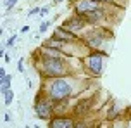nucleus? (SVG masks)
<instances>
[{
  "label": "nucleus",
  "mask_w": 131,
  "mask_h": 128,
  "mask_svg": "<svg viewBox=\"0 0 131 128\" xmlns=\"http://www.w3.org/2000/svg\"><path fill=\"white\" fill-rule=\"evenodd\" d=\"M72 94V85L69 81L62 78V76H57V78H52L50 85L47 88V95L48 99L53 102H62L66 99H69Z\"/></svg>",
  "instance_id": "1"
},
{
  "label": "nucleus",
  "mask_w": 131,
  "mask_h": 128,
  "mask_svg": "<svg viewBox=\"0 0 131 128\" xmlns=\"http://www.w3.org/2000/svg\"><path fill=\"white\" fill-rule=\"evenodd\" d=\"M40 67H41V73L45 74L47 78H57V76H64L67 73L66 62L64 59H60V55L59 57L43 55V59L40 61Z\"/></svg>",
  "instance_id": "2"
},
{
  "label": "nucleus",
  "mask_w": 131,
  "mask_h": 128,
  "mask_svg": "<svg viewBox=\"0 0 131 128\" xmlns=\"http://www.w3.org/2000/svg\"><path fill=\"white\" fill-rule=\"evenodd\" d=\"M35 113L40 120H52L53 114V101L50 99H41V94L36 95L35 99Z\"/></svg>",
  "instance_id": "3"
},
{
  "label": "nucleus",
  "mask_w": 131,
  "mask_h": 128,
  "mask_svg": "<svg viewBox=\"0 0 131 128\" xmlns=\"http://www.w3.org/2000/svg\"><path fill=\"white\" fill-rule=\"evenodd\" d=\"M104 59H105V54H100V52H92L90 55H86L85 57V67L90 71L92 74L98 76V74L104 71Z\"/></svg>",
  "instance_id": "4"
},
{
  "label": "nucleus",
  "mask_w": 131,
  "mask_h": 128,
  "mask_svg": "<svg viewBox=\"0 0 131 128\" xmlns=\"http://www.w3.org/2000/svg\"><path fill=\"white\" fill-rule=\"evenodd\" d=\"M98 9H102L100 7V0H78L74 4V11L79 16H83L86 12H92V11H98Z\"/></svg>",
  "instance_id": "5"
},
{
  "label": "nucleus",
  "mask_w": 131,
  "mask_h": 128,
  "mask_svg": "<svg viewBox=\"0 0 131 128\" xmlns=\"http://www.w3.org/2000/svg\"><path fill=\"white\" fill-rule=\"evenodd\" d=\"M86 23H88V21L85 19V16L76 14V16L69 17L67 21H64V23H62V26H64L66 29H69V31H79V29H83V28L86 26Z\"/></svg>",
  "instance_id": "6"
},
{
  "label": "nucleus",
  "mask_w": 131,
  "mask_h": 128,
  "mask_svg": "<svg viewBox=\"0 0 131 128\" xmlns=\"http://www.w3.org/2000/svg\"><path fill=\"white\" fill-rule=\"evenodd\" d=\"M50 128H74L76 123L72 118H66V116H57V118H52L50 123H48Z\"/></svg>",
  "instance_id": "7"
},
{
  "label": "nucleus",
  "mask_w": 131,
  "mask_h": 128,
  "mask_svg": "<svg viewBox=\"0 0 131 128\" xmlns=\"http://www.w3.org/2000/svg\"><path fill=\"white\" fill-rule=\"evenodd\" d=\"M53 36L55 38H59V40L62 42H76L79 40V36L78 35H74V31H69V29H66L64 26H59V28H55V31H53Z\"/></svg>",
  "instance_id": "8"
},
{
  "label": "nucleus",
  "mask_w": 131,
  "mask_h": 128,
  "mask_svg": "<svg viewBox=\"0 0 131 128\" xmlns=\"http://www.w3.org/2000/svg\"><path fill=\"white\" fill-rule=\"evenodd\" d=\"M66 45V42L59 40V38H55V36H52V38H48V40L43 42V45L41 47H48V48H55V50H62V47Z\"/></svg>",
  "instance_id": "9"
},
{
  "label": "nucleus",
  "mask_w": 131,
  "mask_h": 128,
  "mask_svg": "<svg viewBox=\"0 0 131 128\" xmlns=\"http://www.w3.org/2000/svg\"><path fill=\"white\" fill-rule=\"evenodd\" d=\"M83 16H85V19L88 21V23H93V24H95V23H100L102 17H104L100 9H98V11H92V12H86V14H83Z\"/></svg>",
  "instance_id": "10"
},
{
  "label": "nucleus",
  "mask_w": 131,
  "mask_h": 128,
  "mask_svg": "<svg viewBox=\"0 0 131 128\" xmlns=\"http://www.w3.org/2000/svg\"><path fill=\"white\" fill-rule=\"evenodd\" d=\"M10 80H12V78H10L9 74H5V76L0 78V92H2V95L5 94L7 90H10Z\"/></svg>",
  "instance_id": "11"
},
{
  "label": "nucleus",
  "mask_w": 131,
  "mask_h": 128,
  "mask_svg": "<svg viewBox=\"0 0 131 128\" xmlns=\"http://www.w3.org/2000/svg\"><path fill=\"white\" fill-rule=\"evenodd\" d=\"M90 99H88V101H81L78 104V106H76V113H78V114H85V111H88V109H90Z\"/></svg>",
  "instance_id": "12"
},
{
  "label": "nucleus",
  "mask_w": 131,
  "mask_h": 128,
  "mask_svg": "<svg viewBox=\"0 0 131 128\" xmlns=\"http://www.w3.org/2000/svg\"><path fill=\"white\" fill-rule=\"evenodd\" d=\"M119 116V109H117V106H116V104H112L111 106V109H109V113H107V120H116V118H117Z\"/></svg>",
  "instance_id": "13"
},
{
  "label": "nucleus",
  "mask_w": 131,
  "mask_h": 128,
  "mask_svg": "<svg viewBox=\"0 0 131 128\" xmlns=\"http://www.w3.org/2000/svg\"><path fill=\"white\" fill-rule=\"evenodd\" d=\"M12 99H14V94H12V90H7L5 94H4V104H5V106H9V104L12 102Z\"/></svg>",
  "instance_id": "14"
},
{
  "label": "nucleus",
  "mask_w": 131,
  "mask_h": 128,
  "mask_svg": "<svg viewBox=\"0 0 131 128\" xmlns=\"http://www.w3.org/2000/svg\"><path fill=\"white\" fill-rule=\"evenodd\" d=\"M16 4H17V0H5V2H4V7H5L7 11H10Z\"/></svg>",
  "instance_id": "15"
},
{
  "label": "nucleus",
  "mask_w": 131,
  "mask_h": 128,
  "mask_svg": "<svg viewBox=\"0 0 131 128\" xmlns=\"http://www.w3.org/2000/svg\"><path fill=\"white\" fill-rule=\"evenodd\" d=\"M48 26H50V21H43V23L40 24L38 31H40V33H45V31H47V28H48Z\"/></svg>",
  "instance_id": "16"
},
{
  "label": "nucleus",
  "mask_w": 131,
  "mask_h": 128,
  "mask_svg": "<svg viewBox=\"0 0 131 128\" xmlns=\"http://www.w3.org/2000/svg\"><path fill=\"white\" fill-rule=\"evenodd\" d=\"M16 38H17V35H12L9 40H7V43H5V47H12L14 45V42H16Z\"/></svg>",
  "instance_id": "17"
},
{
  "label": "nucleus",
  "mask_w": 131,
  "mask_h": 128,
  "mask_svg": "<svg viewBox=\"0 0 131 128\" xmlns=\"http://www.w3.org/2000/svg\"><path fill=\"white\" fill-rule=\"evenodd\" d=\"M40 11H41V7H33L31 11H29V12H28V16H29V17H31V16H35V14H40Z\"/></svg>",
  "instance_id": "18"
},
{
  "label": "nucleus",
  "mask_w": 131,
  "mask_h": 128,
  "mask_svg": "<svg viewBox=\"0 0 131 128\" xmlns=\"http://www.w3.org/2000/svg\"><path fill=\"white\" fill-rule=\"evenodd\" d=\"M48 11H50V7H48V5H45V7H41L40 14H41V16H45V14H48Z\"/></svg>",
  "instance_id": "19"
},
{
  "label": "nucleus",
  "mask_w": 131,
  "mask_h": 128,
  "mask_svg": "<svg viewBox=\"0 0 131 128\" xmlns=\"http://www.w3.org/2000/svg\"><path fill=\"white\" fill-rule=\"evenodd\" d=\"M23 59H19V61H17V71H19V73H23V69H24V67H23Z\"/></svg>",
  "instance_id": "20"
},
{
  "label": "nucleus",
  "mask_w": 131,
  "mask_h": 128,
  "mask_svg": "<svg viewBox=\"0 0 131 128\" xmlns=\"http://www.w3.org/2000/svg\"><path fill=\"white\" fill-rule=\"evenodd\" d=\"M4 121H10V114H9V113L4 114Z\"/></svg>",
  "instance_id": "21"
},
{
  "label": "nucleus",
  "mask_w": 131,
  "mask_h": 128,
  "mask_svg": "<svg viewBox=\"0 0 131 128\" xmlns=\"http://www.w3.org/2000/svg\"><path fill=\"white\" fill-rule=\"evenodd\" d=\"M26 31H29V26H23L21 28V33H26Z\"/></svg>",
  "instance_id": "22"
},
{
  "label": "nucleus",
  "mask_w": 131,
  "mask_h": 128,
  "mask_svg": "<svg viewBox=\"0 0 131 128\" xmlns=\"http://www.w3.org/2000/svg\"><path fill=\"white\" fill-rule=\"evenodd\" d=\"M5 74H7V73H5V69L2 67V69H0V78H2V76H5Z\"/></svg>",
  "instance_id": "23"
},
{
  "label": "nucleus",
  "mask_w": 131,
  "mask_h": 128,
  "mask_svg": "<svg viewBox=\"0 0 131 128\" xmlns=\"http://www.w3.org/2000/svg\"><path fill=\"white\" fill-rule=\"evenodd\" d=\"M100 2H114V0H100Z\"/></svg>",
  "instance_id": "24"
}]
</instances>
